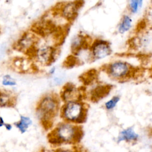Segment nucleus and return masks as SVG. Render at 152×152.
Returning <instances> with one entry per match:
<instances>
[{
	"instance_id": "nucleus-1",
	"label": "nucleus",
	"mask_w": 152,
	"mask_h": 152,
	"mask_svg": "<svg viewBox=\"0 0 152 152\" xmlns=\"http://www.w3.org/2000/svg\"><path fill=\"white\" fill-rule=\"evenodd\" d=\"M78 127L69 123H61L47 135L49 143L53 146L78 142L81 138Z\"/></svg>"
},
{
	"instance_id": "nucleus-2",
	"label": "nucleus",
	"mask_w": 152,
	"mask_h": 152,
	"mask_svg": "<svg viewBox=\"0 0 152 152\" xmlns=\"http://www.w3.org/2000/svg\"><path fill=\"white\" fill-rule=\"evenodd\" d=\"M59 106L56 96L48 93L43 96L38 101L36 112L42 126L46 130L51 128L53 119L56 116Z\"/></svg>"
},
{
	"instance_id": "nucleus-3",
	"label": "nucleus",
	"mask_w": 152,
	"mask_h": 152,
	"mask_svg": "<svg viewBox=\"0 0 152 152\" xmlns=\"http://www.w3.org/2000/svg\"><path fill=\"white\" fill-rule=\"evenodd\" d=\"M39 38L31 31H26L14 45V49L24 53L29 59H35L38 49Z\"/></svg>"
},
{
	"instance_id": "nucleus-4",
	"label": "nucleus",
	"mask_w": 152,
	"mask_h": 152,
	"mask_svg": "<svg viewBox=\"0 0 152 152\" xmlns=\"http://www.w3.org/2000/svg\"><path fill=\"white\" fill-rule=\"evenodd\" d=\"M83 106L77 102H68L62 108L61 115L66 121L78 122L83 119Z\"/></svg>"
},
{
	"instance_id": "nucleus-5",
	"label": "nucleus",
	"mask_w": 152,
	"mask_h": 152,
	"mask_svg": "<svg viewBox=\"0 0 152 152\" xmlns=\"http://www.w3.org/2000/svg\"><path fill=\"white\" fill-rule=\"evenodd\" d=\"M56 49L51 46L44 47L38 49L36 59L44 65L51 64L55 60Z\"/></svg>"
},
{
	"instance_id": "nucleus-6",
	"label": "nucleus",
	"mask_w": 152,
	"mask_h": 152,
	"mask_svg": "<svg viewBox=\"0 0 152 152\" xmlns=\"http://www.w3.org/2000/svg\"><path fill=\"white\" fill-rule=\"evenodd\" d=\"M11 66L14 70L18 72L26 73L30 72L33 68L34 64L30 62L29 59L16 57L11 60Z\"/></svg>"
},
{
	"instance_id": "nucleus-7",
	"label": "nucleus",
	"mask_w": 152,
	"mask_h": 152,
	"mask_svg": "<svg viewBox=\"0 0 152 152\" xmlns=\"http://www.w3.org/2000/svg\"><path fill=\"white\" fill-rule=\"evenodd\" d=\"M17 103L16 96L10 91L0 90V107H12Z\"/></svg>"
},
{
	"instance_id": "nucleus-8",
	"label": "nucleus",
	"mask_w": 152,
	"mask_h": 152,
	"mask_svg": "<svg viewBox=\"0 0 152 152\" xmlns=\"http://www.w3.org/2000/svg\"><path fill=\"white\" fill-rule=\"evenodd\" d=\"M129 71V67L127 64L123 62H116L112 64L109 67L110 74L116 78H121L125 76Z\"/></svg>"
},
{
	"instance_id": "nucleus-9",
	"label": "nucleus",
	"mask_w": 152,
	"mask_h": 152,
	"mask_svg": "<svg viewBox=\"0 0 152 152\" xmlns=\"http://www.w3.org/2000/svg\"><path fill=\"white\" fill-rule=\"evenodd\" d=\"M109 53V47L105 42H97L93 47V56L97 59L103 58L107 56Z\"/></svg>"
},
{
	"instance_id": "nucleus-10",
	"label": "nucleus",
	"mask_w": 152,
	"mask_h": 152,
	"mask_svg": "<svg viewBox=\"0 0 152 152\" xmlns=\"http://www.w3.org/2000/svg\"><path fill=\"white\" fill-rule=\"evenodd\" d=\"M76 89L71 86H65L61 92V97L66 102H76Z\"/></svg>"
},
{
	"instance_id": "nucleus-11",
	"label": "nucleus",
	"mask_w": 152,
	"mask_h": 152,
	"mask_svg": "<svg viewBox=\"0 0 152 152\" xmlns=\"http://www.w3.org/2000/svg\"><path fill=\"white\" fill-rule=\"evenodd\" d=\"M138 138V135L136 134L132 128H128L121 131L118 138V142L122 141H132L137 140Z\"/></svg>"
},
{
	"instance_id": "nucleus-12",
	"label": "nucleus",
	"mask_w": 152,
	"mask_h": 152,
	"mask_svg": "<svg viewBox=\"0 0 152 152\" xmlns=\"http://www.w3.org/2000/svg\"><path fill=\"white\" fill-rule=\"evenodd\" d=\"M32 124L31 119L26 116H21L18 122L14 123V125L21 134L25 133Z\"/></svg>"
},
{
	"instance_id": "nucleus-13",
	"label": "nucleus",
	"mask_w": 152,
	"mask_h": 152,
	"mask_svg": "<svg viewBox=\"0 0 152 152\" xmlns=\"http://www.w3.org/2000/svg\"><path fill=\"white\" fill-rule=\"evenodd\" d=\"M76 11V7L75 5L72 3H69L66 5H65L62 10V13L64 17L67 18H72L74 15L75 14Z\"/></svg>"
},
{
	"instance_id": "nucleus-14",
	"label": "nucleus",
	"mask_w": 152,
	"mask_h": 152,
	"mask_svg": "<svg viewBox=\"0 0 152 152\" xmlns=\"http://www.w3.org/2000/svg\"><path fill=\"white\" fill-rule=\"evenodd\" d=\"M131 23H132L131 18L128 15H125L123 17L121 21V23L119 26L118 30L119 33H124V32L128 31L131 26Z\"/></svg>"
},
{
	"instance_id": "nucleus-15",
	"label": "nucleus",
	"mask_w": 152,
	"mask_h": 152,
	"mask_svg": "<svg viewBox=\"0 0 152 152\" xmlns=\"http://www.w3.org/2000/svg\"><path fill=\"white\" fill-rule=\"evenodd\" d=\"M142 3V1H131L129 2V7L131 11L134 13L137 12L139 9L141 7Z\"/></svg>"
},
{
	"instance_id": "nucleus-16",
	"label": "nucleus",
	"mask_w": 152,
	"mask_h": 152,
	"mask_svg": "<svg viewBox=\"0 0 152 152\" xmlns=\"http://www.w3.org/2000/svg\"><path fill=\"white\" fill-rule=\"evenodd\" d=\"M119 100V97L115 96L105 103V107L107 110L112 109Z\"/></svg>"
},
{
	"instance_id": "nucleus-17",
	"label": "nucleus",
	"mask_w": 152,
	"mask_h": 152,
	"mask_svg": "<svg viewBox=\"0 0 152 152\" xmlns=\"http://www.w3.org/2000/svg\"><path fill=\"white\" fill-rule=\"evenodd\" d=\"M2 84L5 86H14L16 83L10 75H5L3 78Z\"/></svg>"
},
{
	"instance_id": "nucleus-18",
	"label": "nucleus",
	"mask_w": 152,
	"mask_h": 152,
	"mask_svg": "<svg viewBox=\"0 0 152 152\" xmlns=\"http://www.w3.org/2000/svg\"><path fill=\"white\" fill-rule=\"evenodd\" d=\"M54 152H71V151L69 150H66L63 148H57L54 151Z\"/></svg>"
},
{
	"instance_id": "nucleus-19",
	"label": "nucleus",
	"mask_w": 152,
	"mask_h": 152,
	"mask_svg": "<svg viewBox=\"0 0 152 152\" xmlns=\"http://www.w3.org/2000/svg\"><path fill=\"white\" fill-rule=\"evenodd\" d=\"M4 126H5V129H6L7 130H8V131H10V130H11V129H12V125H11V124H10L5 123V124H4Z\"/></svg>"
},
{
	"instance_id": "nucleus-20",
	"label": "nucleus",
	"mask_w": 152,
	"mask_h": 152,
	"mask_svg": "<svg viewBox=\"0 0 152 152\" xmlns=\"http://www.w3.org/2000/svg\"><path fill=\"white\" fill-rule=\"evenodd\" d=\"M5 124V122L2 119V118L1 116H0V127H2Z\"/></svg>"
}]
</instances>
